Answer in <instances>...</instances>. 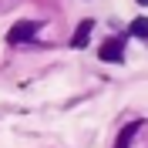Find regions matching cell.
<instances>
[{
    "instance_id": "obj_5",
    "label": "cell",
    "mask_w": 148,
    "mask_h": 148,
    "mask_svg": "<svg viewBox=\"0 0 148 148\" xmlns=\"http://www.w3.org/2000/svg\"><path fill=\"white\" fill-rule=\"evenodd\" d=\"M131 34H135V37H148V17L131 20Z\"/></svg>"
},
{
    "instance_id": "obj_6",
    "label": "cell",
    "mask_w": 148,
    "mask_h": 148,
    "mask_svg": "<svg viewBox=\"0 0 148 148\" xmlns=\"http://www.w3.org/2000/svg\"><path fill=\"white\" fill-rule=\"evenodd\" d=\"M138 3H145V7H148V0H138Z\"/></svg>"
},
{
    "instance_id": "obj_3",
    "label": "cell",
    "mask_w": 148,
    "mask_h": 148,
    "mask_svg": "<svg viewBox=\"0 0 148 148\" xmlns=\"http://www.w3.org/2000/svg\"><path fill=\"white\" fill-rule=\"evenodd\" d=\"M91 20H81V24H77V30H74V37H71V47H84L88 44V37H91Z\"/></svg>"
},
{
    "instance_id": "obj_4",
    "label": "cell",
    "mask_w": 148,
    "mask_h": 148,
    "mask_svg": "<svg viewBox=\"0 0 148 148\" xmlns=\"http://www.w3.org/2000/svg\"><path fill=\"white\" fill-rule=\"evenodd\" d=\"M138 128H141V121H131V125H125V128H121V135H118V141H114V148H128V145H131V138L138 135Z\"/></svg>"
},
{
    "instance_id": "obj_1",
    "label": "cell",
    "mask_w": 148,
    "mask_h": 148,
    "mask_svg": "<svg viewBox=\"0 0 148 148\" xmlns=\"http://www.w3.org/2000/svg\"><path fill=\"white\" fill-rule=\"evenodd\" d=\"M37 30H40L37 20H17V24L7 30V44H24V40H30Z\"/></svg>"
},
{
    "instance_id": "obj_2",
    "label": "cell",
    "mask_w": 148,
    "mask_h": 148,
    "mask_svg": "<svg viewBox=\"0 0 148 148\" xmlns=\"http://www.w3.org/2000/svg\"><path fill=\"white\" fill-rule=\"evenodd\" d=\"M98 57H101V61H108V64H111V61L118 64L121 57H125V44H121L118 37H111V40H104V44H101V51H98Z\"/></svg>"
}]
</instances>
